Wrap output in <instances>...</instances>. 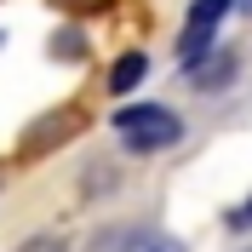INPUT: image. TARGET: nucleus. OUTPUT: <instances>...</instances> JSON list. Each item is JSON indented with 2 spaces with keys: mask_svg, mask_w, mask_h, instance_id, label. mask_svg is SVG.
<instances>
[{
  "mask_svg": "<svg viewBox=\"0 0 252 252\" xmlns=\"http://www.w3.org/2000/svg\"><path fill=\"white\" fill-rule=\"evenodd\" d=\"M229 6H235V0H195V6H189L184 34H178V63H184V69L212 52V34H218V23L229 17Z\"/></svg>",
  "mask_w": 252,
  "mask_h": 252,
  "instance_id": "nucleus-2",
  "label": "nucleus"
},
{
  "mask_svg": "<svg viewBox=\"0 0 252 252\" xmlns=\"http://www.w3.org/2000/svg\"><path fill=\"white\" fill-rule=\"evenodd\" d=\"M23 252H58V241H29Z\"/></svg>",
  "mask_w": 252,
  "mask_h": 252,
  "instance_id": "nucleus-7",
  "label": "nucleus"
},
{
  "mask_svg": "<svg viewBox=\"0 0 252 252\" xmlns=\"http://www.w3.org/2000/svg\"><path fill=\"white\" fill-rule=\"evenodd\" d=\"M115 132L132 155H155V149H172L184 138V121H178L166 103H132V109L115 115Z\"/></svg>",
  "mask_w": 252,
  "mask_h": 252,
  "instance_id": "nucleus-1",
  "label": "nucleus"
},
{
  "mask_svg": "<svg viewBox=\"0 0 252 252\" xmlns=\"http://www.w3.org/2000/svg\"><path fill=\"white\" fill-rule=\"evenodd\" d=\"M126 252H166V241H160V235H132Z\"/></svg>",
  "mask_w": 252,
  "mask_h": 252,
  "instance_id": "nucleus-5",
  "label": "nucleus"
},
{
  "mask_svg": "<svg viewBox=\"0 0 252 252\" xmlns=\"http://www.w3.org/2000/svg\"><path fill=\"white\" fill-rule=\"evenodd\" d=\"M235 69H241V58H235V52L195 58V63H189V86H195V92H218V86H229V80H235Z\"/></svg>",
  "mask_w": 252,
  "mask_h": 252,
  "instance_id": "nucleus-3",
  "label": "nucleus"
},
{
  "mask_svg": "<svg viewBox=\"0 0 252 252\" xmlns=\"http://www.w3.org/2000/svg\"><path fill=\"white\" fill-rule=\"evenodd\" d=\"M229 229H252V195L235 206V212H229Z\"/></svg>",
  "mask_w": 252,
  "mask_h": 252,
  "instance_id": "nucleus-6",
  "label": "nucleus"
},
{
  "mask_svg": "<svg viewBox=\"0 0 252 252\" xmlns=\"http://www.w3.org/2000/svg\"><path fill=\"white\" fill-rule=\"evenodd\" d=\"M143 75H149V58H143V52H126V58H115V69H109V92H132Z\"/></svg>",
  "mask_w": 252,
  "mask_h": 252,
  "instance_id": "nucleus-4",
  "label": "nucleus"
},
{
  "mask_svg": "<svg viewBox=\"0 0 252 252\" xmlns=\"http://www.w3.org/2000/svg\"><path fill=\"white\" fill-rule=\"evenodd\" d=\"M241 12H247V17H252V0H241Z\"/></svg>",
  "mask_w": 252,
  "mask_h": 252,
  "instance_id": "nucleus-8",
  "label": "nucleus"
}]
</instances>
